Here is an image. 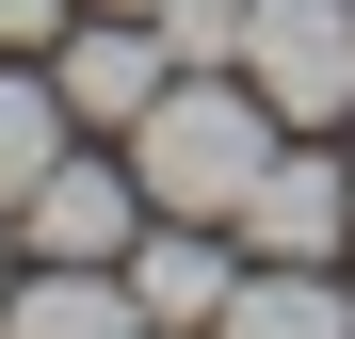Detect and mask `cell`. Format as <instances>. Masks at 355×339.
<instances>
[{
  "label": "cell",
  "instance_id": "obj_1",
  "mask_svg": "<svg viewBox=\"0 0 355 339\" xmlns=\"http://www.w3.org/2000/svg\"><path fill=\"white\" fill-rule=\"evenodd\" d=\"M275 146H291V130H275V97H259L243 65H178V81L130 113V178H146V210H194V226H243V194H259Z\"/></svg>",
  "mask_w": 355,
  "mask_h": 339
},
{
  "label": "cell",
  "instance_id": "obj_2",
  "mask_svg": "<svg viewBox=\"0 0 355 339\" xmlns=\"http://www.w3.org/2000/svg\"><path fill=\"white\" fill-rule=\"evenodd\" d=\"M226 65L275 97V130H339L355 113V0H243Z\"/></svg>",
  "mask_w": 355,
  "mask_h": 339
},
{
  "label": "cell",
  "instance_id": "obj_3",
  "mask_svg": "<svg viewBox=\"0 0 355 339\" xmlns=\"http://www.w3.org/2000/svg\"><path fill=\"white\" fill-rule=\"evenodd\" d=\"M243 259H355V162L323 130H291L243 194Z\"/></svg>",
  "mask_w": 355,
  "mask_h": 339
},
{
  "label": "cell",
  "instance_id": "obj_4",
  "mask_svg": "<svg viewBox=\"0 0 355 339\" xmlns=\"http://www.w3.org/2000/svg\"><path fill=\"white\" fill-rule=\"evenodd\" d=\"M226 291H243V226H194V210H146V243H130V307L146 339H210Z\"/></svg>",
  "mask_w": 355,
  "mask_h": 339
},
{
  "label": "cell",
  "instance_id": "obj_5",
  "mask_svg": "<svg viewBox=\"0 0 355 339\" xmlns=\"http://www.w3.org/2000/svg\"><path fill=\"white\" fill-rule=\"evenodd\" d=\"M17 243H33V259H130V243H146V178L65 146V162L17 194Z\"/></svg>",
  "mask_w": 355,
  "mask_h": 339
},
{
  "label": "cell",
  "instance_id": "obj_6",
  "mask_svg": "<svg viewBox=\"0 0 355 339\" xmlns=\"http://www.w3.org/2000/svg\"><path fill=\"white\" fill-rule=\"evenodd\" d=\"M49 81H65V113H81V130H130V113H146L162 81H178V49H162V17H113V0H97V33L65 17Z\"/></svg>",
  "mask_w": 355,
  "mask_h": 339
},
{
  "label": "cell",
  "instance_id": "obj_7",
  "mask_svg": "<svg viewBox=\"0 0 355 339\" xmlns=\"http://www.w3.org/2000/svg\"><path fill=\"white\" fill-rule=\"evenodd\" d=\"M0 339H146L130 259H33L17 291H0Z\"/></svg>",
  "mask_w": 355,
  "mask_h": 339
},
{
  "label": "cell",
  "instance_id": "obj_8",
  "mask_svg": "<svg viewBox=\"0 0 355 339\" xmlns=\"http://www.w3.org/2000/svg\"><path fill=\"white\" fill-rule=\"evenodd\" d=\"M210 339H355V291L323 259H243V291H226Z\"/></svg>",
  "mask_w": 355,
  "mask_h": 339
},
{
  "label": "cell",
  "instance_id": "obj_9",
  "mask_svg": "<svg viewBox=\"0 0 355 339\" xmlns=\"http://www.w3.org/2000/svg\"><path fill=\"white\" fill-rule=\"evenodd\" d=\"M65 130H81V113H65V81H49L33 49H0V226H17V194L49 178V162H65Z\"/></svg>",
  "mask_w": 355,
  "mask_h": 339
},
{
  "label": "cell",
  "instance_id": "obj_10",
  "mask_svg": "<svg viewBox=\"0 0 355 339\" xmlns=\"http://www.w3.org/2000/svg\"><path fill=\"white\" fill-rule=\"evenodd\" d=\"M162 49L178 65H226V49H243V0H162Z\"/></svg>",
  "mask_w": 355,
  "mask_h": 339
},
{
  "label": "cell",
  "instance_id": "obj_11",
  "mask_svg": "<svg viewBox=\"0 0 355 339\" xmlns=\"http://www.w3.org/2000/svg\"><path fill=\"white\" fill-rule=\"evenodd\" d=\"M0 49H65V0H0Z\"/></svg>",
  "mask_w": 355,
  "mask_h": 339
},
{
  "label": "cell",
  "instance_id": "obj_12",
  "mask_svg": "<svg viewBox=\"0 0 355 339\" xmlns=\"http://www.w3.org/2000/svg\"><path fill=\"white\" fill-rule=\"evenodd\" d=\"M0 291H17V243H0Z\"/></svg>",
  "mask_w": 355,
  "mask_h": 339
},
{
  "label": "cell",
  "instance_id": "obj_13",
  "mask_svg": "<svg viewBox=\"0 0 355 339\" xmlns=\"http://www.w3.org/2000/svg\"><path fill=\"white\" fill-rule=\"evenodd\" d=\"M113 17H162V0H113Z\"/></svg>",
  "mask_w": 355,
  "mask_h": 339
}]
</instances>
